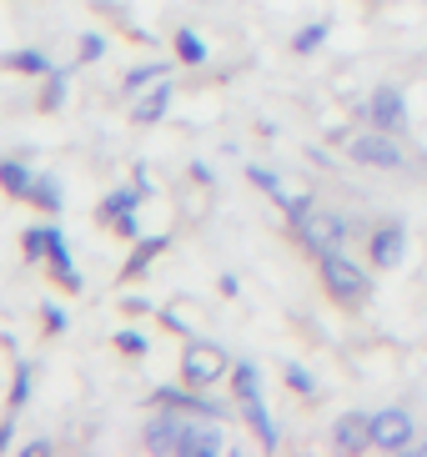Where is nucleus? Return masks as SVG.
<instances>
[{"mask_svg":"<svg viewBox=\"0 0 427 457\" xmlns=\"http://www.w3.org/2000/svg\"><path fill=\"white\" fill-rule=\"evenodd\" d=\"M141 443H147V453H161V457H216V453H227L222 417H191V412H176V407H156V412L147 417Z\"/></svg>","mask_w":427,"mask_h":457,"instance_id":"obj_1","label":"nucleus"},{"mask_svg":"<svg viewBox=\"0 0 427 457\" xmlns=\"http://www.w3.org/2000/svg\"><path fill=\"white\" fill-rule=\"evenodd\" d=\"M317 271H322V287H327V296H332V302H342V307H362V302L373 296V271L362 267V262H352L347 246L322 252V256H317Z\"/></svg>","mask_w":427,"mask_h":457,"instance_id":"obj_2","label":"nucleus"},{"mask_svg":"<svg viewBox=\"0 0 427 457\" xmlns=\"http://www.w3.org/2000/svg\"><path fill=\"white\" fill-rule=\"evenodd\" d=\"M292 237L312 256H322V252H332V246H347L357 237V221L342 212H302V216H292Z\"/></svg>","mask_w":427,"mask_h":457,"instance_id":"obj_3","label":"nucleus"},{"mask_svg":"<svg viewBox=\"0 0 427 457\" xmlns=\"http://www.w3.org/2000/svg\"><path fill=\"white\" fill-rule=\"evenodd\" d=\"M231 352L222 342H206V337H187V347H181V382L191 387H212L222 377H231Z\"/></svg>","mask_w":427,"mask_h":457,"instance_id":"obj_4","label":"nucleus"},{"mask_svg":"<svg viewBox=\"0 0 427 457\" xmlns=\"http://www.w3.org/2000/svg\"><path fill=\"white\" fill-rule=\"evenodd\" d=\"M347 156L357 166H367V171H407V151H402V141L392 131H357L347 136Z\"/></svg>","mask_w":427,"mask_h":457,"instance_id":"obj_5","label":"nucleus"},{"mask_svg":"<svg viewBox=\"0 0 427 457\" xmlns=\"http://www.w3.org/2000/svg\"><path fill=\"white\" fill-rule=\"evenodd\" d=\"M362 116H367V126H377V131H392V136H407V126H413L407 96H402L398 86H377V91L362 101Z\"/></svg>","mask_w":427,"mask_h":457,"instance_id":"obj_6","label":"nucleus"},{"mask_svg":"<svg viewBox=\"0 0 427 457\" xmlns=\"http://www.w3.org/2000/svg\"><path fill=\"white\" fill-rule=\"evenodd\" d=\"M367 262H373L377 271H392L407 262V221L402 216H388V221H377L373 231H367Z\"/></svg>","mask_w":427,"mask_h":457,"instance_id":"obj_7","label":"nucleus"},{"mask_svg":"<svg viewBox=\"0 0 427 457\" xmlns=\"http://www.w3.org/2000/svg\"><path fill=\"white\" fill-rule=\"evenodd\" d=\"M417 443V417L407 407H382L373 412V447L377 453H407Z\"/></svg>","mask_w":427,"mask_h":457,"instance_id":"obj_8","label":"nucleus"},{"mask_svg":"<svg viewBox=\"0 0 427 457\" xmlns=\"http://www.w3.org/2000/svg\"><path fill=\"white\" fill-rule=\"evenodd\" d=\"M147 407H176V412H191V417H227V407L212 403L206 387H191V382H181V387L161 382L156 392H147Z\"/></svg>","mask_w":427,"mask_h":457,"instance_id":"obj_9","label":"nucleus"},{"mask_svg":"<svg viewBox=\"0 0 427 457\" xmlns=\"http://www.w3.org/2000/svg\"><path fill=\"white\" fill-rule=\"evenodd\" d=\"M332 447L337 453H367L373 447V412H342L332 422Z\"/></svg>","mask_w":427,"mask_h":457,"instance_id":"obj_10","label":"nucleus"},{"mask_svg":"<svg viewBox=\"0 0 427 457\" xmlns=\"http://www.w3.org/2000/svg\"><path fill=\"white\" fill-rule=\"evenodd\" d=\"M46 262H51V277L66 292H80L86 287V277L76 271V256H71V242H66V231L61 227H51V242H46Z\"/></svg>","mask_w":427,"mask_h":457,"instance_id":"obj_11","label":"nucleus"},{"mask_svg":"<svg viewBox=\"0 0 427 457\" xmlns=\"http://www.w3.org/2000/svg\"><path fill=\"white\" fill-rule=\"evenodd\" d=\"M172 101H176L172 81H156L151 91H141V101H136V111H131V121H136V126H156V121H166Z\"/></svg>","mask_w":427,"mask_h":457,"instance_id":"obj_12","label":"nucleus"},{"mask_svg":"<svg viewBox=\"0 0 427 457\" xmlns=\"http://www.w3.org/2000/svg\"><path fill=\"white\" fill-rule=\"evenodd\" d=\"M151 196V181H131V187H121V191H111L106 202L96 206V216L101 221H116V216H126V212H141V202Z\"/></svg>","mask_w":427,"mask_h":457,"instance_id":"obj_13","label":"nucleus"},{"mask_svg":"<svg viewBox=\"0 0 427 457\" xmlns=\"http://www.w3.org/2000/svg\"><path fill=\"white\" fill-rule=\"evenodd\" d=\"M166 246H172V237H166V231H156V237H141V242H136V252L126 256V267H121V282H136V277H147V267L156 262L161 252H166Z\"/></svg>","mask_w":427,"mask_h":457,"instance_id":"obj_14","label":"nucleus"},{"mask_svg":"<svg viewBox=\"0 0 427 457\" xmlns=\"http://www.w3.org/2000/svg\"><path fill=\"white\" fill-rule=\"evenodd\" d=\"M36 181H40V171H30L26 162H0V191L5 196H21V202H36Z\"/></svg>","mask_w":427,"mask_h":457,"instance_id":"obj_15","label":"nucleus"},{"mask_svg":"<svg viewBox=\"0 0 427 457\" xmlns=\"http://www.w3.org/2000/svg\"><path fill=\"white\" fill-rule=\"evenodd\" d=\"M237 407H241V417H247V428H252L256 437H262V447H267V453H277V447H281V437H277V422H272L267 403L256 397V403H237Z\"/></svg>","mask_w":427,"mask_h":457,"instance_id":"obj_16","label":"nucleus"},{"mask_svg":"<svg viewBox=\"0 0 427 457\" xmlns=\"http://www.w3.org/2000/svg\"><path fill=\"white\" fill-rule=\"evenodd\" d=\"M247 181H252L256 191H267V196L281 206V212H292V202H297V196H292L287 187H281V176H277V171H267V166H256V162H252V166H247Z\"/></svg>","mask_w":427,"mask_h":457,"instance_id":"obj_17","label":"nucleus"},{"mask_svg":"<svg viewBox=\"0 0 427 457\" xmlns=\"http://www.w3.org/2000/svg\"><path fill=\"white\" fill-rule=\"evenodd\" d=\"M231 392H237V403H256V397H262V367L241 357V362L231 367Z\"/></svg>","mask_w":427,"mask_h":457,"instance_id":"obj_18","label":"nucleus"},{"mask_svg":"<svg viewBox=\"0 0 427 457\" xmlns=\"http://www.w3.org/2000/svg\"><path fill=\"white\" fill-rule=\"evenodd\" d=\"M176 61H181V66H206V61H212V51H206V41H201L197 30L191 26H181L176 30Z\"/></svg>","mask_w":427,"mask_h":457,"instance_id":"obj_19","label":"nucleus"},{"mask_svg":"<svg viewBox=\"0 0 427 457\" xmlns=\"http://www.w3.org/2000/svg\"><path fill=\"white\" fill-rule=\"evenodd\" d=\"M5 66H11V71H21V76H51V55H46V51H30V46H21V51H11V55H5Z\"/></svg>","mask_w":427,"mask_h":457,"instance_id":"obj_20","label":"nucleus"},{"mask_svg":"<svg viewBox=\"0 0 427 457\" xmlns=\"http://www.w3.org/2000/svg\"><path fill=\"white\" fill-rule=\"evenodd\" d=\"M166 76H172V61H147V66H136V71H126V91H147V86H156V81H166Z\"/></svg>","mask_w":427,"mask_h":457,"instance_id":"obj_21","label":"nucleus"},{"mask_svg":"<svg viewBox=\"0 0 427 457\" xmlns=\"http://www.w3.org/2000/svg\"><path fill=\"white\" fill-rule=\"evenodd\" d=\"M36 212H51V216H61V206H66V191H61V181L55 176H40L36 181Z\"/></svg>","mask_w":427,"mask_h":457,"instance_id":"obj_22","label":"nucleus"},{"mask_svg":"<svg viewBox=\"0 0 427 457\" xmlns=\"http://www.w3.org/2000/svg\"><path fill=\"white\" fill-rule=\"evenodd\" d=\"M327 36H332V26H327V21H312V26H302L292 36V51L297 55H312V51H322V46H327Z\"/></svg>","mask_w":427,"mask_h":457,"instance_id":"obj_23","label":"nucleus"},{"mask_svg":"<svg viewBox=\"0 0 427 457\" xmlns=\"http://www.w3.org/2000/svg\"><path fill=\"white\" fill-rule=\"evenodd\" d=\"M111 342H116L121 357H147V352H151V342H147V332H141V327H121Z\"/></svg>","mask_w":427,"mask_h":457,"instance_id":"obj_24","label":"nucleus"},{"mask_svg":"<svg viewBox=\"0 0 427 457\" xmlns=\"http://www.w3.org/2000/svg\"><path fill=\"white\" fill-rule=\"evenodd\" d=\"M30 377H36V367H30V362L15 367V382H11V412H21V407L30 403Z\"/></svg>","mask_w":427,"mask_h":457,"instance_id":"obj_25","label":"nucleus"},{"mask_svg":"<svg viewBox=\"0 0 427 457\" xmlns=\"http://www.w3.org/2000/svg\"><path fill=\"white\" fill-rule=\"evenodd\" d=\"M61 101H66V71H51V76H46V96H40V106L61 111Z\"/></svg>","mask_w":427,"mask_h":457,"instance_id":"obj_26","label":"nucleus"},{"mask_svg":"<svg viewBox=\"0 0 427 457\" xmlns=\"http://www.w3.org/2000/svg\"><path fill=\"white\" fill-rule=\"evenodd\" d=\"M287 387H292V392H302V397H317V377H312L307 367L287 362Z\"/></svg>","mask_w":427,"mask_h":457,"instance_id":"obj_27","label":"nucleus"},{"mask_svg":"<svg viewBox=\"0 0 427 457\" xmlns=\"http://www.w3.org/2000/svg\"><path fill=\"white\" fill-rule=\"evenodd\" d=\"M46 242H51V227H30L26 231V262H46Z\"/></svg>","mask_w":427,"mask_h":457,"instance_id":"obj_28","label":"nucleus"},{"mask_svg":"<svg viewBox=\"0 0 427 457\" xmlns=\"http://www.w3.org/2000/svg\"><path fill=\"white\" fill-rule=\"evenodd\" d=\"M76 51H80V61H101V55H106V36H101V30H86Z\"/></svg>","mask_w":427,"mask_h":457,"instance_id":"obj_29","label":"nucleus"},{"mask_svg":"<svg viewBox=\"0 0 427 457\" xmlns=\"http://www.w3.org/2000/svg\"><path fill=\"white\" fill-rule=\"evenodd\" d=\"M111 231H116V237H126V242H141V237H147V231H141V216H136V212L116 216V221H111Z\"/></svg>","mask_w":427,"mask_h":457,"instance_id":"obj_30","label":"nucleus"},{"mask_svg":"<svg viewBox=\"0 0 427 457\" xmlns=\"http://www.w3.org/2000/svg\"><path fill=\"white\" fill-rule=\"evenodd\" d=\"M40 322H46V332H66V327H71V317H66V307H55V302H46V307H40Z\"/></svg>","mask_w":427,"mask_h":457,"instance_id":"obj_31","label":"nucleus"},{"mask_svg":"<svg viewBox=\"0 0 427 457\" xmlns=\"http://www.w3.org/2000/svg\"><path fill=\"white\" fill-rule=\"evenodd\" d=\"M21 453H26V457H51V453H55V443H51V437H36V443H26Z\"/></svg>","mask_w":427,"mask_h":457,"instance_id":"obj_32","label":"nucleus"},{"mask_svg":"<svg viewBox=\"0 0 427 457\" xmlns=\"http://www.w3.org/2000/svg\"><path fill=\"white\" fill-rule=\"evenodd\" d=\"M161 322L172 327V332H181V337H191V327H187V322H181V317H176V312H161Z\"/></svg>","mask_w":427,"mask_h":457,"instance_id":"obj_33","label":"nucleus"},{"mask_svg":"<svg viewBox=\"0 0 427 457\" xmlns=\"http://www.w3.org/2000/svg\"><path fill=\"white\" fill-rule=\"evenodd\" d=\"M121 307H126V312H136V317H141V312H151V302H147V296H126Z\"/></svg>","mask_w":427,"mask_h":457,"instance_id":"obj_34","label":"nucleus"},{"mask_svg":"<svg viewBox=\"0 0 427 457\" xmlns=\"http://www.w3.org/2000/svg\"><path fill=\"white\" fill-rule=\"evenodd\" d=\"M191 176H197L201 187H212V166H206V162H191Z\"/></svg>","mask_w":427,"mask_h":457,"instance_id":"obj_35","label":"nucleus"},{"mask_svg":"<svg viewBox=\"0 0 427 457\" xmlns=\"http://www.w3.org/2000/svg\"><path fill=\"white\" fill-rule=\"evenodd\" d=\"M11 432H15V422H0V453L11 447Z\"/></svg>","mask_w":427,"mask_h":457,"instance_id":"obj_36","label":"nucleus"},{"mask_svg":"<svg viewBox=\"0 0 427 457\" xmlns=\"http://www.w3.org/2000/svg\"><path fill=\"white\" fill-rule=\"evenodd\" d=\"M417 453H423V457H427V437H423V447H417Z\"/></svg>","mask_w":427,"mask_h":457,"instance_id":"obj_37","label":"nucleus"}]
</instances>
